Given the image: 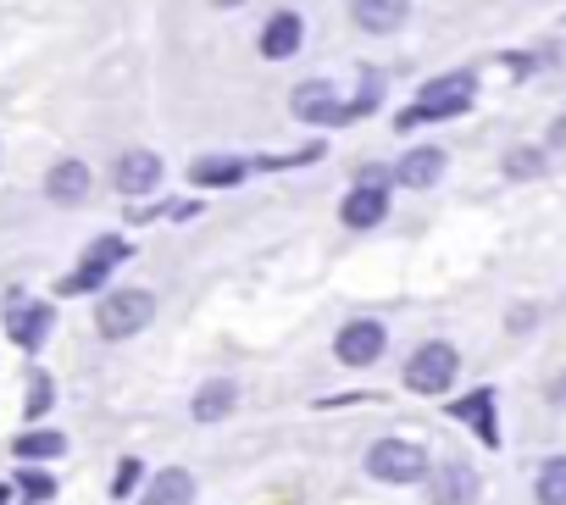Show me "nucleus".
Here are the masks:
<instances>
[{
	"mask_svg": "<svg viewBox=\"0 0 566 505\" xmlns=\"http://www.w3.org/2000/svg\"><path fill=\"white\" fill-rule=\"evenodd\" d=\"M217 7H244V0H217Z\"/></svg>",
	"mask_w": 566,
	"mask_h": 505,
	"instance_id": "c85d7f7f",
	"label": "nucleus"
},
{
	"mask_svg": "<svg viewBox=\"0 0 566 505\" xmlns=\"http://www.w3.org/2000/svg\"><path fill=\"white\" fill-rule=\"evenodd\" d=\"M23 477V494L29 499H51L56 494V477H45V472H18Z\"/></svg>",
	"mask_w": 566,
	"mask_h": 505,
	"instance_id": "393cba45",
	"label": "nucleus"
},
{
	"mask_svg": "<svg viewBox=\"0 0 566 505\" xmlns=\"http://www.w3.org/2000/svg\"><path fill=\"white\" fill-rule=\"evenodd\" d=\"M478 472L467 461H444L433 472V505H478Z\"/></svg>",
	"mask_w": 566,
	"mask_h": 505,
	"instance_id": "1a4fd4ad",
	"label": "nucleus"
},
{
	"mask_svg": "<svg viewBox=\"0 0 566 505\" xmlns=\"http://www.w3.org/2000/svg\"><path fill=\"white\" fill-rule=\"evenodd\" d=\"M90 167L84 161H56L51 172H45V194L56 200V206H78V200H90Z\"/></svg>",
	"mask_w": 566,
	"mask_h": 505,
	"instance_id": "f8f14e48",
	"label": "nucleus"
},
{
	"mask_svg": "<svg viewBox=\"0 0 566 505\" xmlns=\"http://www.w3.org/2000/svg\"><path fill=\"white\" fill-rule=\"evenodd\" d=\"M62 450H67V439H62V433H23V439H18V455H23V461H40V455H45V461H56Z\"/></svg>",
	"mask_w": 566,
	"mask_h": 505,
	"instance_id": "412c9836",
	"label": "nucleus"
},
{
	"mask_svg": "<svg viewBox=\"0 0 566 505\" xmlns=\"http://www.w3.org/2000/svg\"><path fill=\"white\" fill-rule=\"evenodd\" d=\"M549 400H560V406H566V378H560V383L549 389Z\"/></svg>",
	"mask_w": 566,
	"mask_h": 505,
	"instance_id": "bb28decb",
	"label": "nucleus"
},
{
	"mask_svg": "<svg viewBox=\"0 0 566 505\" xmlns=\"http://www.w3.org/2000/svg\"><path fill=\"white\" fill-rule=\"evenodd\" d=\"M538 172H544V150L522 145V150L505 156V178H538Z\"/></svg>",
	"mask_w": 566,
	"mask_h": 505,
	"instance_id": "4be33fe9",
	"label": "nucleus"
},
{
	"mask_svg": "<svg viewBox=\"0 0 566 505\" xmlns=\"http://www.w3.org/2000/svg\"><path fill=\"white\" fill-rule=\"evenodd\" d=\"M51 323H56V312H51L45 301H23V295H18V301L7 306V334H12L23 350H40L45 334H51Z\"/></svg>",
	"mask_w": 566,
	"mask_h": 505,
	"instance_id": "6e6552de",
	"label": "nucleus"
},
{
	"mask_svg": "<svg viewBox=\"0 0 566 505\" xmlns=\"http://www.w3.org/2000/svg\"><path fill=\"white\" fill-rule=\"evenodd\" d=\"M384 345H389L384 323H373V317H356V323H345V328H339V339H334V356H339L345 367H373V361L384 356Z\"/></svg>",
	"mask_w": 566,
	"mask_h": 505,
	"instance_id": "39448f33",
	"label": "nucleus"
},
{
	"mask_svg": "<svg viewBox=\"0 0 566 505\" xmlns=\"http://www.w3.org/2000/svg\"><path fill=\"white\" fill-rule=\"evenodd\" d=\"M549 145H560V150H566V117H555V123H549Z\"/></svg>",
	"mask_w": 566,
	"mask_h": 505,
	"instance_id": "a878e982",
	"label": "nucleus"
},
{
	"mask_svg": "<svg viewBox=\"0 0 566 505\" xmlns=\"http://www.w3.org/2000/svg\"><path fill=\"white\" fill-rule=\"evenodd\" d=\"M450 417H461V422H472L478 428V439L494 450L500 444V428H494V389H478V394H467V400H455L450 406Z\"/></svg>",
	"mask_w": 566,
	"mask_h": 505,
	"instance_id": "dca6fc26",
	"label": "nucleus"
},
{
	"mask_svg": "<svg viewBox=\"0 0 566 505\" xmlns=\"http://www.w3.org/2000/svg\"><path fill=\"white\" fill-rule=\"evenodd\" d=\"M533 499L538 505H566V455H549L533 477Z\"/></svg>",
	"mask_w": 566,
	"mask_h": 505,
	"instance_id": "6ab92c4d",
	"label": "nucleus"
},
{
	"mask_svg": "<svg viewBox=\"0 0 566 505\" xmlns=\"http://www.w3.org/2000/svg\"><path fill=\"white\" fill-rule=\"evenodd\" d=\"M139 477H145V466H139V461H134V455H128V461H123V466H117V477H112V494H117V499H128V494H134V483H139Z\"/></svg>",
	"mask_w": 566,
	"mask_h": 505,
	"instance_id": "b1692460",
	"label": "nucleus"
},
{
	"mask_svg": "<svg viewBox=\"0 0 566 505\" xmlns=\"http://www.w3.org/2000/svg\"><path fill=\"white\" fill-rule=\"evenodd\" d=\"M244 172H250V161H239V156H200L189 167V178L200 189H233V183H244Z\"/></svg>",
	"mask_w": 566,
	"mask_h": 505,
	"instance_id": "2eb2a0df",
	"label": "nucleus"
},
{
	"mask_svg": "<svg viewBox=\"0 0 566 505\" xmlns=\"http://www.w3.org/2000/svg\"><path fill=\"white\" fill-rule=\"evenodd\" d=\"M301 40H306V23H301L295 12H277V18H266V29H261V56H266V62H290V56L301 51Z\"/></svg>",
	"mask_w": 566,
	"mask_h": 505,
	"instance_id": "9d476101",
	"label": "nucleus"
},
{
	"mask_svg": "<svg viewBox=\"0 0 566 505\" xmlns=\"http://www.w3.org/2000/svg\"><path fill=\"white\" fill-rule=\"evenodd\" d=\"M455 372H461L455 345L433 339V345H422V350L406 361V389H411V394H444V389L455 383Z\"/></svg>",
	"mask_w": 566,
	"mask_h": 505,
	"instance_id": "20e7f679",
	"label": "nucleus"
},
{
	"mask_svg": "<svg viewBox=\"0 0 566 505\" xmlns=\"http://www.w3.org/2000/svg\"><path fill=\"white\" fill-rule=\"evenodd\" d=\"M7 499H12V488H7V483H0V505H7Z\"/></svg>",
	"mask_w": 566,
	"mask_h": 505,
	"instance_id": "cd10ccee",
	"label": "nucleus"
},
{
	"mask_svg": "<svg viewBox=\"0 0 566 505\" xmlns=\"http://www.w3.org/2000/svg\"><path fill=\"white\" fill-rule=\"evenodd\" d=\"M339 217H345L350 228H378V222L389 217V189H373V183H356V189L345 194V206H339Z\"/></svg>",
	"mask_w": 566,
	"mask_h": 505,
	"instance_id": "ddd939ff",
	"label": "nucleus"
},
{
	"mask_svg": "<svg viewBox=\"0 0 566 505\" xmlns=\"http://www.w3.org/2000/svg\"><path fill=\"white\" fill-rule=\"evenodd\" d=\"M290 112L301 117V123H317V128H339V123H350V106L334 95V84H301L295 90V101H290Z\"/></svg>",
	"mask_w": 566,
	"mask_h": 505,
	"instance_id": "423d86ee",
	"label": "nucleus"
},
{
	"mask_svg": "<svg viewBox=\"0 0 566 505\" xmlns=\"http://www.w3.org/2000/svg\"><path fill=\"white\" fill-rule=\"evenodd\" d=\"M367 472L378 483H422L428 477V450L417 439H378L367 450Z\"/></svg>",
	"mask_w": 566,
	"mask_h": 505,
	"instance_id": "7ed1b4c3",
	"label": "nucleus"
},
{
	"mask_svg": "<svg viewBox=\"0 0 566 505\" xmlns=\"http://www.w3.org/2000/svg\"><path fill=\"white\" fill-rule=\"evenodd\" d=\"M150 317H156V295L150 290H117V295H106L95 306V328L106 339H134V334L150 328Z\"/></svg>",
	"mask_w": 566,
	"mask_h": 505,
	"instance_id": "f03ea898",
	"label": "nucleus"
},
{
	"mask_svg": "<svg viewBox=\"0 0 566 505\" xmlns=\"http://www.w3.org/2000/svg\"><path fill=\"white\" fill-rule=\"evenodd\" d=\"M472 90H478V78H472V73H444V78L422 84V101H417V106L400 117V128L439 123V117H461V112L472 106Z\"/></svg>",
	"mask_w": 566,
	"mask_h": 505,
	"instance_id": "f257e3e1",
	"label": "nucleus"
},
{
	"mask_svg": "<svg viewBox=\"0 0 566 505\" xmlns=\"http://www.w3.org/2000/svg\"><path fill=\"white\" fill-rule=\"evenodd\" d=\"M139 505H195V477L184 466H167V472L150 477V488H145Z\"/></svg>",
	"mask_w": 566,
	"mask_h": 505,
	"instance_id": "f3484780",
	"label": "nucleus"
},
{
	"mask_svg": "<svg viewBox=\"0 0 566 505\" xmlns=\"http://www.w3.org/2000/svg\"><path fill=\"white\" fill-rule=\"evenodd\" d=\"M350 18L367 34H395L411 18V0H350Z\"/></svg>",
	"mask_w": 566,
	"mask_h": 505,
	"instance_id": "9b49d317",
	"label": "nucleus"
},
{
	"mask_svg": "<svg viewBox=\"0 0 566 505\" xmlns=\"http://www.w3.org/2000/svg\"><path fill=\"white\" fill-rule=\"evenodd\" d=\"M233 406H239V389H233L228 378H211V383H200V394H195V422H222Z\"/></svg>",
	"mask_w": 566,
	"mask_h": 505,
	"instance_id": "a211bd4d",
	"label": "nucleus"
},
{
	"mask_svg": "<svg viewBox=\"0 0 566 505\" xmlns=\"http://www.w3.org/2000/svg\"><path fill=\"white\" fill-rule=\"evenodd\" d=\"M395 178H400L406 189H433V183L444 178V150H433V145L406 150V156H400V167H395Z\"/></svg>",
	"mask_w": 566,
	"mask_h": 505,
	"instance_id": "4468645a",
	"label": "nucleus"
},
{
	"mask_svg": "<svg viewBox=\"0 0 566 505\" xmlns=\"http://www.w3.org/2000/svg\"><path fill=\"white\" fill-rule=\"evenodd\" d=\"M51 400H56V383H51V378H34V383H29V417H45Z\"/></svg>",
	"mask_w": 566,
	"mask_h": 505,
	"instance_id": "5701e85b",
	"label": "nucleus"
},
{
	"mask_svg": "<svg viewBox=\"0 0 566 505\" xmlns=\"http://www.w3.org/2000/svg\"><path fill=\"white\" fill-rule=\"evenodd\" d=\"M112 183H117L128 200L156 194V183H161V156H156V150H123L117 167H112Z\"/></svg>",
	"mask_w": 566,
	"mask_h": 505,
	"instance_id": "0eeeda50",
	"label": "nucleus"
},
{
	"mask_svg": "<svg viewBox=\"0 0 566 505\" xmlns=\"http://www.w3.org/2000/svg\"><path fill=\"white\" fill-rule=\"evenodd\" d=\"M112 267H117V262H106V256H95V250H84V267H78L73 278H62V295H84V290H101V284L112 278Z\"/></svg>",
	"mask_w": 566,
	"mask_h": 505,
	"instance_id": "aec40b11",
	"label": "nucleus"
}]
</instances>
